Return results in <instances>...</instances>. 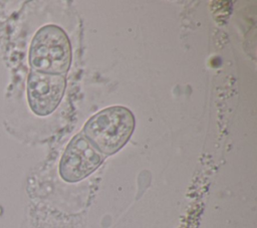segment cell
Returning <instances> with one entry per match:
<instances>
[{"label": "cell", "instance_id": "1", "mask_svg": "<svg viewBox=\"0 0 257 228\" xmlns=\"http://www.w3.org/2000/svg\"><path fill=\"white\" fill-rule=\"evenodd\" d=\"M135 124L128 108L114 105L92 116L83 127V135L99 153L112 155L128 141Z\"/></svg>", "mask_w": 257, "mask_h": 228}, {"label": "cell", "instance_id": "2", "mask_svg": "<svg viewBox=\"0 0 257 228\" xmlns=\"http://www.w3.org/2000/svg\"><path fill=\"white\" fill-rule=\"evenodd\" d=\"M71 62V46L65 32L56 25H45L34 35L29 63L34 71L65 74Z\"/></svg>", "mask_w": 257, "mask_h": 228}, {"label": "cell", "instance_id": "3", "mask_svg": "<svg viewBox=\"0 0 257 228\" xmlns=\"http://www.w3.org/2000/svg\"><path fill=\"white\" fill-rule=\"evenodd\" d=\"M99 153L83 134H77L67 145L59 164V174L66 182H77L92 173L102 162Z\"/></svg>", "mask_w": 257, "mask_h": 228}, {"label": "cell", "instance_id": "4", "mask_svg": "<svg viewBox=\"0 0 257 228\" xmlns=\"http://www.w3.org/2000/svg\"><path fill=\"white\" fill-rule=\"evenodd\" d=\"M65 84L62 75L32 70L27 79V98L32 111L41 117L50 115L59 104Z\"/></svg>", "mask_w": 257, "mask_h": 228}]
</instances>
